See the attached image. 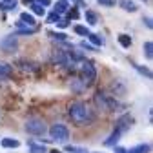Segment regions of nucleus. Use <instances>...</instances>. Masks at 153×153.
<instances>
[{"mask_svg":"<svg viewBox=\"0 0 153 153\" xmlns=\"http://www.w3.org/2000/svg\"><path fill=\"white\" fill-rule=\"evenodd\" d=\"M69 117L71 120L76 124V126H86V124H91L93 122V113L91 109L84 104V102H73L69 106Z\"/></svg>","mask_w":153,"mask_h":153,"instance_id":"1","label":"nucleus"},{"mask_svg":"<svg viewBox=\"0 0 153 153\" xmlns=\"http://www.w3.org/2000/svg\"><path fill=\"white\" fill-rule=\"evenodd\" d=\"M95 104H97L100 109H109V111H117V108H120V104L115 100L111 95H108L104 91H99L95 95Z\"/></svg>","mask_w":153,"mask_h":153,"instance_id":"2","label":"nucleus"},{"mask_svg":"<svg viewBox=\"0 0 153 153\" xmlns=\"http://www.w3.org/2000/svg\"><path fill=\"white\" fill-rule=\"evenodd\" d=\"M49 140H59V142H68L69 140V129L64 124H53L49 128Z\"/></svg>","mask_w":153,"mask_h":153,"instance_id":"3","label":"nucleus"},{"mask_svg":"<svg viewBox=\"0 0 153 153\" xmlns=\"http://www.w3.org/2000/svg\"><path fill=\"white\" fill-rule=\"evenodd\" d=\"M80 71H82L84 84H86V86H91V84L95 82V79H97V69H95L93 62L84 60V62H82V66H80Z\"/></svg>","mask_w":153,"mask_h":153,"instance_id":"4","label":"nucleus"},{"mask_svg":"<svg viewBox=\"0 0 153 153\" xmlns=\"http://www.w3.org/2000/svg\"><path fill=\"white\" fill-rule=\"evenodd\" d=\"M26 131L31 133V135H44L46 133V124H44L42 119H36V117L27 119L26 120Z\"/></svg>","mask_w":153,"mask_h":153,"instance_id":"5","label":"nucleus"},{"mask_svg":"<svg viewBox=\"0 0 153 153\" xmlns=\"http://www.w3.org/2000/svg\"><path fill=\"white\" fill-rule=\"evenodd\" d=\"M16 48H18L16 35H7L0 40V51H4V53H13L16 51Z\"/></svg>","mask_w":153,"mask_h":153,"instance_id":"6","label":"nucleus"},{"mask_svg":"<svg viewBox=\"0 0 153 153\" xmlns=\"http://www.w3.org/2000/svg\"><path fill=\"white\" fill-rule=\"evenodd\" d=\"M131 122H133V117H131V115H122V117L117 120V124H115V133H119V135H124V133L131 128Z\"/></svg>","mask_w":153,"mask_h":153,"instance_id":"7","label":"nucleus"},{"mask_svg":"<svg viewBox=\"0 0 153 153\" xmlns=\"http://www.w3.org/2000/svg\"><path fill=\"white\" fill-rule=\"evenodd\" d=\"M53 62H55V64L66 66V64H68V55H66L64 51H55V53H53Z\"/></svg>","mask_w":153,"mask_h":153,"instance_id":"8","label":"nucleus"},{"mask_svg":"<svg viewBox=\"0 0 153 153\" xmlns=\"http://www.w3.org/2000/svg\"><path fill=\"white\" fill-rule=\"evenodd\" d=\"M119 6H120L122 9L129 11V13H135V11L139 9L137 4H135V2H131V0H119Z\"/></svg>","mask_w":153,"mask_h":153,"instance_id":"9","label":"nucleus"},{"mask_svg":"<svg viewBox=\"0 0 153 153\" xmlns=\"http://www.w3.org/2000/svg\"><path fill=\"white\" fill-rule=\"evenodd\" d=\"M68 9H69V4H68V0H59V2H56V6H55V13H59V15L66 13Z\"/></svg>","mask_w":153,"mask_h":153,"instance_id":"10","label":"nucleus"},{"mask_svg":"<svg viewBox=\"0 0 153 153\" xmlns=\"http://www.w3.org/2000/svg\"><path fill=\"white\" fill-rule=\"evenodd\" d=\"M0 144H2L4 148H18V146H20V142H18L16 139H9V137L2 139V140H0Z\"/></svg>","mask_w":153,"mask_h":153,"instance_id":"11","label":"nucleus"},{"mask_svg":"<svg viewBox=\"0 0 153 153\" xmlns=\"http://www.w3.org/2000/svg\"><path fill=\"white\" fill-rule=\"evenodd\" d=\"M20 22H24L27 27H33V26H35V18H33V15H29V13H22V15H20Z\"/></svg>","mask_w":153,"mask_h":153,"instance_id":"12","label":"nucleus"},{"mask_svg":"<svg viewBox=\"0 0 153 153\" xmlns=\"http://www.w3.org/2000/svg\"><path fill=\"white\" fill-rule=\"evenodd\" d=\"M88 38H89V40L93 42V46H102V44H104V38H102L100 35H95V33H89V35H88Z\"/></svg>","mask_w":153,"mask_h":153,"instance_id":"13","label":"nucleus"},{"mask_svg":"<svg viewBox=\"0 0 153 153\" xmlns=\"http://www.w3.org/2000/svg\"><path fill=\"white\" fill-rule=\"evenodd\" d=\"M131 36L129 35H119V44L122 46V48H129L131 46Z\"/></svg>","mask_w":153,"mask_h":153,"instance_id":"14","label":"nucleus"},{"mask_svg":"<svg viewBox=\"0 0 153 153\" xmlns=\"http://www.w3.org/2000/svg\"><path fill=\"white\" fill-rule=\"evenodd\" d=\"M148 151H149V146H148V144H140V146L131 148V149L126 151V153H148Z\"/></svg>","mask_w":153,"mask_h":153,"instance_id":"15","label":"nucleus"},{"mask_svg":"<svg viewBox=\"0 0 153 153\" xmlns=\"http://www.w3.org/2000/svg\"><path fill=\"white\" fill-rule=\"evenodd\" d=\"M31 11H33L35 15H38V16H44V15H46V9H44L40 4H36V2L31 4Z\"/></svg>","mask_w":153,"mask_h":153,"instance_id":"16","label":"nucleus"},{"mask_svg":"<svg viewBox=\"0 0 153 153\" xmlns=\"http://www.w3.org/2000/svg\"><path fill=\"white\" fill-rule=\"evenodd\" d=\"M119 139H120V135H119V133H115V131H113L111 135H109V139L104 142V146H115V142H117Z\"/></svg>","mask_w":153,"mask_h":153,"instance_id":"17","label":"nucleus"},{"mask_svg":"<svg viewBox=\"0 0 153 153\" xmlns=\"http://www.w3.org/2000/svg\"><path fill=\"white\" fill-rule=\"evenodd\" d=\"M0 7L11 11V9H15V7H16V0H4V4H0Z\"/></svg>","mask_w":153,"mask_h":153,"instance_id":"18","label":"nucleus"},{"mask_svg":"<svg viewBox=\"0 0 153 153\" xmlns=\"http://www.w3.org/2000/svg\"><path fill=\"white\" fill-rule=\"evenodd\" d=\"M86 18H88V22L91 24V26H95L99 22V18H97V15H95L93 11H86Z\"/></svg>","mask_w":153,"mask_h":153,"instance_id":"19","label":"nucleus"},{"mask_svg":"<svg viewBox=\"0 0 153 153\" xmlns=\"http://www.w3.org/2000/svg\"><path fill=\"white\" fill-rule=\"evenodd\" d=\"M29 146H31V153H46V148L44 146H38L35 142H29Z\"/></svg>","mask_w":153,"mask_h":153,"instance_id":"20","label":"nucleus"},{"mask_svg":"<svg viewBox=\"0 0 153 153\" xmlns=\"http://www.w3.org/2000/svg\"><path fill=\"white\" fill-rule=\"evenodd\" d=\"M144 51H146V56L151 60V56H153V44L151 42H146L144 44Z\"/></svg>","mask_w":153,"mask_h":153,"instance_id":"21","label":"nucleus"},{"mask_svg":"<svg viewBox=\"0 0 153 153\" xmlns=\"http://www.w3.org/2000/svg\"><path fill=\"white\" fill-rule=\"evenodd\" d=\"M75 33H79V35H84V36H88V35H89V29H88L86 26H75Z\"/></svg>","mask_w":153,"mask_h":153,"instance_id":"22","label":"nucleus"},{"mask_svg":"<svg viewBox=\"0 0 153 153\" xmlns=\"http://www.w3.org/2000/svg\"><path fill=\"white\" fill-rule=\"evenodd\" d=\"M35 33V27H22V29H18L15 35H33Z\"/></svg>","mask_w":153,"mask_h":153,"instance_id":"23","label":"nucleus"},{"mask_svg":"<svg viewBox=\"0 0 153 153\" xmlns=\"http://www.w3.org/2000/svg\"><path fill=\"white\" fill-rule=\"evenodd\" d=\"M59 20H60V15H59V13H51L49 18H48V22H51V24H53V22H59Z\"/></svg>","mask_w":153,"mask_h":153,"instance_id":"24","label":"nucleus"},{"mask_svg":"<svg viewBox=\"0 0 153 153\" xmlns=\"http://www.w3.org/2000/svg\"><path fill=\"white\" fill-rule=\"evenodd\" d=\"M51 36L56 38V40H66L68 38V35H64V33H51Z\"/></svg>","mask_w":153,"mask_h":153,"instance_id":"25","label":"nucleus"},{"mask_svg":"<svg viewBox=\"0 0 153 153\" xmlns=\"http://www.w3.org/2000/svg\"><path fill=\"white\" fill-rule=\"evenodd\" d=\"M135 68H137V69H139L142 75H146L148 79H151V71H149V69H146V68H140V66H135Z\"/></svg>","mask_w":153,"mask_h":153,"instance_id":"26","label":"nucleus"},{"mask_svg":"<svg viewBox=\"0 0 153 153\" xmlns=\"http://www.w3.org/2000/svg\"><path fill=\"white\" fill-rule=\"evenodd\" d=\"M99 4H102L106 7H111V6H115V0H99Z\"/></svg>","mask_w":153,"mask_h":153,"instance_id":"27","label":"nucleus"},{"mask_svg":"<svg viewBox=\"0 0 153 153\" xmlns=\"http://www.w3.org/2000/svg\"><path fill=\"white\" fill-rule=\"evenodd\" d=\"M36 4H40L42 7H46V6H51V0H36Z\"/></svg>","mask_w":153,"mask_h":153,"instance_id":"28","label":"nucleus"},{"mask_svg":"<svg viewBox=\"0 0 153 153\" xmlns=\"http://www.w3.org/2000/svg\"><path fill=\"white\" fill-rule=\"evenodd\" d=\"M144 22H146V26H148L149 29L153 27V24H151V18H148V16H146V18H144Z\"/></svg>","mask_w":153,"mask_h":153,"instance_id":"29","label":"nucleus"},{"mask_svg":"<svg viewBox=\"0 0 153 153\" xmlns=\"http://www.w3.org/2000/svg\"><path fill=\"white\" fill-rule=\"evenodd\" d=\"M56 24H59V27H66L68 26V20H59Z\"/></svg>","mask_w":153,"mask_h":153,"instance_id":"30","label":"nucleus"},{"mask_svg":"<svg viewBox=\"0 0 153 153\" xmlns=\"http://www.w3.org/2000/svg\"><path fill=\"white\" fill-rule=\"evenodd\" d=\"M7 79H9L7 75H4V73H0V82H2V80H7Z\"/></svg>","mask_w":153,"mask_h":153,"instance_id":"31","label":"nucleus"},{"mask_svg":"<svg viewBox=\"0 0 153 153\" xmlns=\"http://www.w3.org/2000/svg\"><path fill=\"white\" fill-rule=\"evenodd\" d=\"M115 153H126L124 148H115Z\"/></svg>","mask_w":153,"mask_h":153,"instance_id":"32","label":"nucleus"},{"mask_svg":"<svg viewBox=\"0 0 153 153\" xmlns=\"http://www.w3.org/2000/svg\"><path fill=\"white\" fill-rule=\"evenodd\" d=\"M35 0H24V4H33Z\"/></svg>","mask_w":153,"mask_h":153,"instance_id":"33","label":"nucleus"}]
</instances>
